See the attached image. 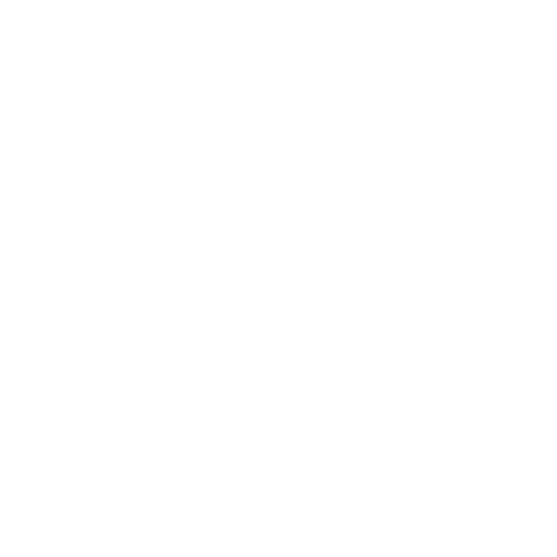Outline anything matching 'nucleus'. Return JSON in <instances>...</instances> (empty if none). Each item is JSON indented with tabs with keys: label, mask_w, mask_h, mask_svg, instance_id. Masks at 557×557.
I'll list each match as a JSON object with an SVG mask.
<instances>
[]
</instances>
